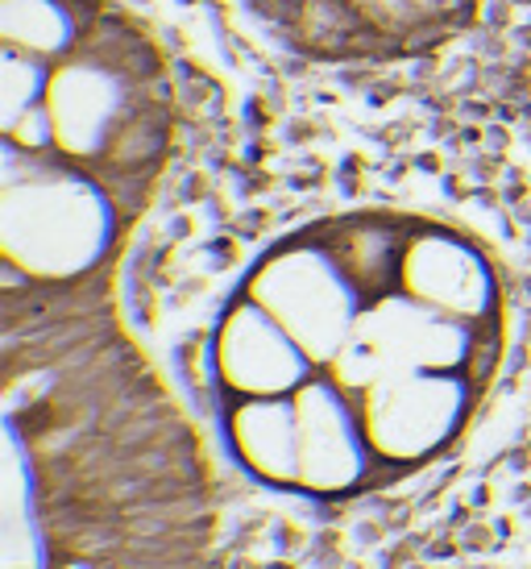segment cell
I'll use <instances>...</instances> for the list:
<instances>
[{
	"instance_id": "6da1fadb",
	"label": "cell",
	"mask_w": 531,
	"mask_h": 569,
	"mask_svg": "<svg viewBox=\"0 0 531 569\" xmlns=\"http://www.w3.org/2000/svg\"><path fill=\"white\" fill-rule=\"evenodd\" d=\"M502 274L437 217L358 208L274 241L224 303L208 379L217 411L291 441L358 428L382 482L453 449L502 362Z\"/></svg>"
},
{
	"instance_id": "7a4b0ae2",
	"label": "cell",
	"mask_w": 531,
	"mask_h": 569,
	"mask_svg": "<svg viewBox=\"0 0 531 569\" xmlns=\"http://www.w3.org/2000/svg\"><path fill=\"white\" fill-rule=\"evenodd\" d=\"M171 59L121 0H0L4 296L100 291L167 174Z\"/></svg>"
},
{
	"instance_id": "3957f363",
	"label": "cell",
	"mask_w": 531,
	"mask_h": 569,
	"mask_svg": "<svg viewBox=\"0 0 531 569\" xmlns=\"http://www.w3.org/2000/svg\"><path fill=\"white\" fill-rule=\"evenodd\" d=\"M282 47L332 67H391L444 50L485 0H246Z\"/></svg>"
}]
</instances>
